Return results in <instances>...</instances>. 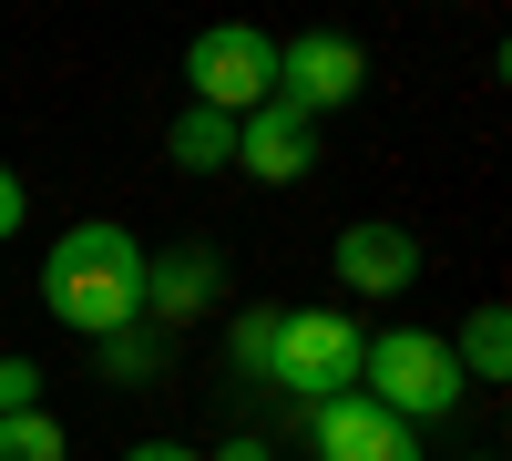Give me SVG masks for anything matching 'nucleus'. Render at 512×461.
Here are the masks:
<instances>
[{
    "instance_id": "obj_1",
    "label": "nucleus",
    "mask_w": 512,
    "mask_h": 461,
    "mask_svg": "<svg viewBox=\"0 0 512 461\" xmlns=\"http://www.w3.org/2000/svg\"><path fill=\"white\" fill-rule=\"evenodd\" d=\"M41 308H52L62 328H82V339H123V328L144 318V246L123 226H72L52 246V267H41Z\"/></svg>"
},
{
    "instance_id": "obj_2",
    "label": "nucleus",
    "mask_w": 512,
    "mask_h": 461,
    "mask_svg": "<svg viewBox=\"0 0 512 461\" xmlns=\"http://www.w3.org/2000/svg\"><path fill=\"white\" fill-rule=\"evenodd\" d=\"M359 349H369V339H359L338 308H277V339H267V369H256V380H277L287 400L328 410V400L359 390Z\"/></svg>"
},
{
    "instance_id": "obj_3",
    "label": "nucleus",
    "mask_w": 512,
    "mask_h": 461,
    "mask_svg": "<svg viewBox=\"0 0 512 461\" xmlns=\"http://www.w3.org/2000/svg\"><path fill=\"white\" fill-rule=\"evenodd\" d=\"M359 380H369V400L390 410V421H410V431L461 410L451 339H431V328H390V339H369V349H359Z\"/></svg>"
},
{
    "instance_id": "obj_4",
    "label": "nucleus",
    "mask_w": 512,
    "mask_h": 461,
    "mask_svg": "<svg viewBox=\"0 0 512 461\" xmlns=\"http://www.w3.org/2000/svg\"><path fill=\"white\" fill-rule=\"evenodd\" d=\"M185 82H195L205 113H256V103H277V41L226 21V31H205L185 52Z\"/></svg>"
},
{
    "instance_id": "obj_5",
    "label": "nucleus",
    "mask_w": 512,
    "mask_h": 461,
    "mask_svg": "<svg viewBox=\"0 0 512 461\" xmlns=\"http://www.w3.org/2000/svg\"><path fill=\"white\" fill-rule=\"evenodd\" d=\"M369 82V52L359 41H338V31H308V41H287L277 52V103L287 113H328V103H349Z\"/></svg>"
},
{
    "instance_id": "obj_6",
    "label": "nucleus",
    "mask_w": 512,
    "mask_h": 461,
    "mask_svg": "<svg viewBox=\"0 0 512 461\" xmlns=\"http://www.w3.org/2000/svg\"><path fill=\"white\" fill-rule=\"evenodd\" d=\"M318 461H420V441H410V421H390L369 390H349V400L318 410Z\"/></svg>"
},
{
    "instance_id": "obj_7",
    "label": "nucleus",
    "mask_w": 512,
    "mask_h": 461,
    "mask_svg": "<svg viewBox=\"0 0 512 461\" xmlns=\"http://www.w3.org/2000/svg\"><path fill=\"white\" fill-rule=\"evenodd\" d=\"M236 154H246V175H267V185H297L318 164V134H308V113H287V103H256L246 113V134H236Z\"/></svg>"
},
{
    "instance_id": "obj_8",
    "label": "nucleus",
    "mask_w": 512,
    "mask_h": 461,
    "mask_svg": "<svg viewBox=\"0 0 512 461\" xmlns=\"http://www.w3.org/2000/svg\"><path fill=\"white\" fill-rule=\"evenodd\" d=\"M338 277H349L359 298H400V287L420 277V246L400 226H349L338 236Z\"/></svg>"
},
{
    "instance_id": "obj_9",
    "label": "nucleus",
    "mask_w": 512,
    "mask_h": 461,
    "mask_svg": "<svg viewBox=\"0 0 512 461\" xmlns=\"http://www.w3.org/2000/svg\"><path fill=\"white\" fill-rule=\"evenodd\" d=\"M216 257H205V246H175V257H144V308L154 318H195L205 298H216Z\"/></svg>"
},
{
    "instance_id": "obj_10",
    "label": "nucleus",
    "mask_w": 512,
    "mask_h": 461,
    "mask_svg": "<svg viewBox=\"0 0 512 461\" xmlns=\"http://www.w3.org/2000/svg\"><path fill=\"white\" fill-rule=\"evenodd\" d=\"M164 154H175L185 175H205V164H226V154H236V123H226V113H205V103H185V113H175V134H164Z\"/></svg>"
},
{
    "instance_id": "obj_11",
    "label": "nucleus",
    "mask_w": 512,
    "mask_h": 461,
    "mask_svg": "<svg viewBox=\"0 0 512 461\" xmlns=\"http://www.w3.org/2000/svg\"><path fill=\"white\" fill-rule=\"evenodd\" d=\"M461 380H502V369H512V318L502 308H472V328H461Z\"/></svg>"
},
{
    "instance_id": "obj_12",
    "label": "nucleus",
    "mask_w": 512,
    "mask_h": 461,
    "mask_svg": "<svg viewBox=\"0 0 512 461\" xmlns=\"http://www.w3.org/2000/svg\"><path fill=\"white\" fill-rule=\"evenodd\" d=\"M0 461H72V441H62L52 410H11L0 421Z\"/></svg>"
},
{
    "instance_id": "obj_13",
    "label": "nucleus",
    "mask_w": 512,
    "mask_h": 461,
    "mask_svg": "<svg viewBox=\"0 0 512 461\" xmlns=\"http://www.w3.org/2000/svg\"><path fill=\"white\" fill-rule=\"evenodd\" d=\"M11 410H41V369L31 359H0V421H11Z\"/></svg>"
},
{
    "instance_id": "obj_14",
    "label": "nucleus",
    "mask_w": 512,
    "mask_h": 461,
    "mask_svg": "<svg viewBox=\"0 0 512 461\" xmlns=\"http://www.w3.org/2000/svg\"><path fill=\"white\" fill-rule=\"evenodd\" d=\"M267 339H277V308H246V318H236V359L267 369Z\"/></svg>"
},
{
    "instance_id": "obj_15",
    "label": "nucleus",
    "mask_w": 512,
    "mask_h": 461,
    "mask_svg": "<svg viewBox=\"0 0 512 461\" xmlns=\"http://www.w3.org/2000/svg\"><path fill=\"white\" fill-rule=\"evenodd\" d=\"M21 216H31V195H21V175H11V164H0V246L21 236Z\"/></svg>"
},
{
    "instance_id": "obj_16",
    "label": "nucleus",
    "mask_w": 512,
    "mask_h": 461,
    "mask_svg": "<svg viewBox=\"0 0 512 461\" xmlns=\"http://www.w3.org/2000/svg\"><path fill=\"white\" fill-rule=\"evenodd\" d=\"M123 461H205V451H185V441H134Z\"/></svg>"
},
{
    "instance_id": "obj_17",
    "label": "nucleus",
    "mask_w": 512,
    "mask_h": 461,
    "mask_svg": "<svg viewBox=\"0 0 512 461\" xmlns=\"http://www.w3.org/2000/svg\"><path fill=\"white\" fill-rule=\"evenodd\" d=\"M216 461H267V441H226V451H216Z\"/></svg>"
},
{
    "instance_id": "obj_18",
    "label": "nucleus",
    "mask_w": 512,
    "mask_h": 461,
    "mask_svg": "<svg viewBox=\"0 0 512 461\" xmlns=\"http://www.w3.org/2000/svg\"><path fill=\"white\" fill-rule=\"evenodd\" d=\"M482 461H492V451H482Z\"/></svg>"
}]
</instances>
